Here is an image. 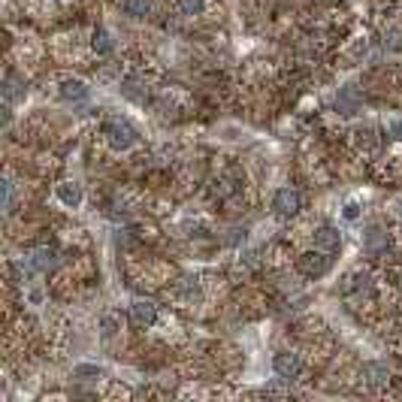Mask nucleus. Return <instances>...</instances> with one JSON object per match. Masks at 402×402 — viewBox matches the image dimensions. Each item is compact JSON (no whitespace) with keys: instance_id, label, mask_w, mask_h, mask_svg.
<instances>
[{"instance_id":"obj_1","label":"nucleus","mask_w":402,"mask_h":402,"mask_svg":"<svg viewBox=\"0 0 402 402\" xmlns=\"http://www.w3.org/2000/svg\"><path fill=\"white\" fill-rule=\"evenodd\" d=\"M103 136H106L109 148H115V152H128V148L136 143V130L130 128L128 121H121V118L106 121L103 124Z\"/></svg>"},{"instance_id":"obj_2","label":"nucleus","mask_w":402,"mask_h":402,"mask_svg":"<svg viewBox=\"0 0 402 402\" xmlns=\"http://www.w3.org/2000/svg\"><path fill=\"white\" fill-rule=\"evenodd\" d=\"M272 369L282 381H294L303 375V360H299V354H294V351H279V354L272 357Z\"/></svg>"},{"instance_id":"obj_3","label":"nucleus","mask_w":402,"mask_h":402,"mask_svg":"<svg viewBox=\"0 0 402 402\" xmlns=\"http://www.w3.org/2000/svg\"><path fill=\"white\" fill-rule=\"evenodd\" d=\"M272 209L279 212L282 218H291V215H297V212L303 209V197H299L297 187H279L275 197H272Z\"/></svg>"},{"instance_id":"obj_4","label":"nucleus","mask_w":402,"mask_h":402,"mask_svg":"<svg viewBox=\"0 0 402 402\" xmlns=\"http://www.w3.org/2000/svg\"><path fill=\"white\" fill-rule=\"evenodd\" d=\"M299 269H303L309 279H321L330 269V257H326V251L315 248V251H306L303 257H299Z\"/></svg>"},{"instance_id":"obj_5","label":"nucleus","mask_w":402,"mask_h":402,"mask_svg":"<svg viewBox=\"0 0 402 402\" xmlns=\"http://www.w3.org/2000/svg\"><path fill=\"white\" fill-rule=\"evenodd\" d=\"M130 321H133V326H140V330H148V326L158 324V306L148 303V299H136L130 306Z\"/></svg>"},{"instance_id":"obj_6","label":"nucleus","mask_w":402,"mask_h":402,"mask_svg":"<svg viewBox=\"0 0 402 402\" xmlns=\"http://www.w3.org/2000/svg\"><path fill=\"white\" fill-rule=\"evenodd\" d=\"M339 245H342V236H339L336 227H321L315 233V248L326 251V254H333V251H339Z\"/></svg>"},{"instance_id":"obj_7","label":"nucleus","mask_w":402,"mask_h":402,"mask_svg":"<svg viewBox=\"0 0 402 402\" xmlns=\"http://www.w3.org/2000/svg\"><path fill=\"white\" fill-rule=\"evenodd\" d=\"M336 109L342 112V115H354V112L360 109V97H357V91L351 85L336 94Z\"/></svg>"},{"instance_id":"obj_8","label":"nucleus","mask_w":402,"mask_h":402,"mask_svg":"<svg viewBox=\"0 0 402 402\" xmlns=\"http://www.w3.org/2000/svg\"><path fill=\"white\" fill-rule=\"evenodd\" d=\"M363 372H366V381L372 387H384L387 381H391V369H387L384 363H378V360H369L366 366H363Z\"/></svg>"},{"instance_id":"obj_9","label":"nucleus","mask_w":402,"mask_h":402,"mask_svg":"<svg viewBox=\"0 0 402 402\" xmlns=\"http://www.w3.org/2000/svg\"><path fill=\"white\" fill-rule=\"evenodd\" d=\"M58 200H61L64 206L76 209V206L82 203V185H76V182H61V185H58Z\"/></svg>"},{"instance_id":"obj_10","label":"nucleus","mask_w":402,"mask_h":402,"mask_svg":"<svg viewBox=\"0 0 402 402\" xmlns=\"http://www.w3.org/2000/svg\"><path fill=\"white\" fill-rule=\"evenodd\" d=\"M61 94H64V100L82 103V100H88V85L82 79H67L64 85H61Z\"/></svg>"},{"instance_id":"obj_11","label":"nucleus","mask_w":402,"mask_h":402,"mask_svg":"<svg viewBox=\"0 0 402 402\" xmlns=\"http://www.w3.org/2000/svg\"><path fill=\"white\" fill-rule=\"evenodd\" d=\"M31 263H34V267L36 269H55L58 267V254H55V251L52 248H36L34 251V257H31Z\"/></svg>"},{"instance_id":"obj_12","label":"nucleus","mask_w":402,"mask_h":402,"mask_svg":"<svg viewBox=\"0 0 402 402\" xmlns=\"http://www.w3.org/2000/svg\"><path fill=\"white\" fill-rule=\"evenodd\" d=\"M366 251L369 254H381V251H387V233L381 230V227H372L369 233H366Z\"/></svg>"},{"instance_id":"obj_13","label":"nucleus","mask_w":402,"mask_h":402,"mask_svg":"<svg viewBox=\"0 0 402 402\" xmlns=\"http://www.w3.org/2000/svg\"><path fill=\"white\" fill-rule=\"evenodd\" d=\"M124 12L133 19H145L152 12V0H124Z\"/></svg>"},{"instance_id":"obj_14","label":"nucleus","mask_w":402,"mask_h":402,"mask_svg":"<svg viewBox=\"0 0 402 402\" xmlns=\"http://www.w3.org/2000/svg\"><path fill=\"white\" fill-rule=\"evenodd\" d=\"M121 94L128 97V100H143V97H145V88H143V82H140V79L128 76V79L121 82Z\"/></svg>"},{"instance_id":"obj_15","label":"nucleus","mask_w":402,"mask_h":402,"mask_svg":"<svg viewBox=\"0 0 402 402\" xmlns=\"http://www.w3.org/2000/svg\"><path fill=\"white\" fill-rule=\"evenodd\" d=\"M91 46H94V52H97V55H112V40H109V34H106L103 28L94 31Z\"/></svg>"},{"instance_id":"obj_16","label":"nucleus","mask_w":402,"mask_h":402,"mask_svg":"<svg viewBox=\"0 0 402 402\" xmlns=\"http://www.w3.org/2000/svg\"><path fill=\"white\" fill-rule=\"evenodd\" d=\"M100 375H103L100 366H76L73 369V378H79V381H97Z\"/></svg>"},{"instance_id":"obj_17","label":"nucleus","mask_w":402,"mask_h":402,"mask_svg":"<svg viewBox=\"0 0 402 402\" xmlns=\"http://www.w3.org/2000/svg\"><path fill=\"white\" fill-rule=\"evenodd\" d=\"M175 6H179L182 16H200L203 12V0H175Z\"/></svg>"},{"instance_id":"obj_18","label":"nucleus","mask_w":402,"mask_h":402,"mask_svg":"<svg viewBox=\"0 0 402 402\" xmlns=\"http://www.w3.org/2000/svg\"><path fill=\"white\" fill-rule=\"evenodd\" d=\"M100 330H103L106 339H109V336H115V333H118V318H115V315H106L103 321H100Z\"/></svg>"},{"instance_id":"obj_19","label":"nucleus","mask_w":402,"mask_h":402,"mask_svg":"<svg viewBox=\"0 0 402 402\" xmlns=\"http://www.w3.org/2000/svg\"><path fill=\"white\" fill-rule=\"evenodd\" d=\"M351 287H354V291H360V294H366L369 291V275L366 272H360V275H354V279H351Z\"/></svg>"},{"instance_id":"obj_20","label":"nucleus","mask_w":402,"mask_h":402,"mask_svg":"<svg viewBox=\"0 0 402 402\" xmlns=\"http://www.w3.org/2000/svg\"><path fill=\"white\" fill-rule=\"evenodd\" d=\"M387 133L393 136V140L402 143V118H393V121H387Z\"/></svg>"},{"instance_id":"obj_21","label":"nucleus","mask_w":402,"mask_h":402,"mask_svg":"<svg viewBox=\"0 0 402 402\" xmlns=\"http://www.w3.org/2000/svg\"><path fill=\"white\" fill-rule=\"evenodd\" d=\"M185 297H200V284L194 279H185Z\"/></svg>"},{"instance_id":"obj_22","label":"nucleus","mask_w":402,"mask_h":402,"mask_svg":"<svg viewBox=\"0 0 402 402\" xmlns=\"http://www.w3.org/2000/svg\"><path fill=\"white\" fill-rule=\"evenodd\" d=\"M9 206H12V182L6 179L4 182V209H9Z\"/></svg>"},{"instance_id":"obj_23","label":"nucleus","mask_w":402,"mask_h":402,"mask_svg":"<svg viewBox=\"0 0 402 402\" xmlns=\"http://www.w3.org/2000/svg\"><path fill=\"white\" fill-rule=\"evenodd\" d=\"M357 215H360V206H357V203H348V206H345V218H348V221H354Z\"/></svg>"},{"instance_id":"obj_24","label":"nucleus","mask_w":402,"mask_h":402,"mask_svg":"<svg viewBox=\"0 0 402 402\" xmlns=\"http://www.w3.org/2000/svg\"><path fill=\"white\" fill-rule=\"evenodd\" d=\"M399 215H402V200H399Z\"/></svg>"}]
</instances>
